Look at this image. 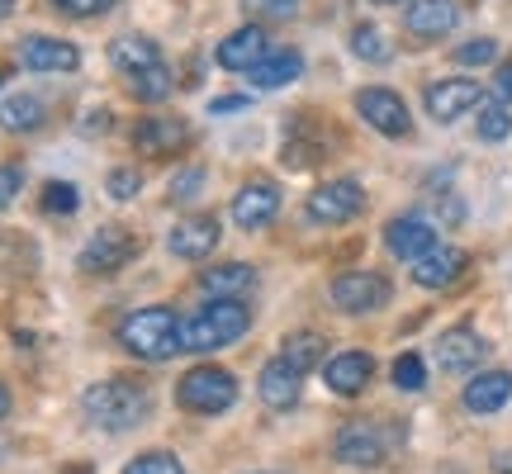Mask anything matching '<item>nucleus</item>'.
Here are the masks:
<instances>
[{
    "instance_id": "20",
    "label": "nucleus",
    "mask_w": 512,
    "mask_h": 474,
    "mask_svg": "<svg viewBox=\"0 0 512 474\" xmlns=\"http://www.w3.org/2000/svg\"><path fill=\"white\" fill-rule=\"evenodd\" d=\"M252 290H256V266H247V261H223V266H209L200 275L204 299H247Z\"/></svg>"
},
{
    "instance_id": "37",
    "label": "nucleus",
    "mask_w": 512,
    "mask_h": 474,
    "mask_svg": "<svg viewBox=\"0 0 512 474\" xmlns=\"http://www.w3.org/2000/svg\"><path fill=\"white\" fill-rule=\"evenodd\" d=\"M62 15H76V19H91V15H105V10H114L119 0H53Z\"/></svg>"
},
{
    "instance_id": "5",
    "label": "nucleus",
    "mask_w": 512,
    "mask_h": 474,
    "mask_svg": "<svg viewBox=\"0 0 512 474\" xmlns=\"http://www.w3.org/2000/svg\"><path fill=\"white\" fill-rule=\"evenodd\" d=\"M332 304H337V309L342 313H356V318H361V313H375V309H384V304H389V280H384L380 271H347V275H337V280H332Z\"/></svg>"
},
{
    "instance_id": "28",
    "label": "nucleus",
    "mask_w": 512,
    "mask_h": 474,
    "mask_svg": "<svg viewBox=\"0 0 512 474\" xmlns=\"http://www.w3.org/2000/svg\"><path fill=\"white\" fill-rule=\"evenodd\" d=\"M133 86V100H143V105H162V100H171V91H176V76H171V67H147V72H138V76H128Z\"/></svg>"
},
{
    "instance_id": "17",
    "label": "nucleus",
    "mask_w": 512,
    "mask_h": 474,
    "mask_svg": "<svg viewBox=\"0 0 512 474\" xmlns=\"http://www.w3.org/2000/svg\"><path fill=\"white\" fill-rule=\"evenodd\" d=\"M484 356H489V347L475 328H446L437 337V365L446 375H470L475 365H484Z\"/></svg>"
},
{
    "instance_id": "29",
    "label": "nucleus",
    "mask_w": 512,
    "mask_h": 474,
    "mask_svg": "<svg viewBox=\"0 0 512 474\" xmlns=\"http://www.w3.org/2000/svg\"><path fill=\"white\" fill-rule=\"evenodd\" d=\"M475 133H479V143H503V138L512 133L508 105H498V100H479V124H475Z\"/></svg>"
},
{
    "instance_id": "18",
    "label": "nucleus",
    "mask_w": 512,
    "mask_h": 474,
    "mask_svg": "<svg viewBox=\"0 0 512 474\" xmlns=\"http://www.w3.org/2000/svg\"><path fill=\"white\" fill-rule=\"evenodd\" d=\"M266 53H271L266 29H261V24H242V29H233V34L214 48V62H219L223 72H252Z\"/></svg>"
},
{
    "instance_id": "42",
    "label": "nucleus",
    "mask_w": 512,
    "mask_h": 474,
    "mask_svg": "<svg viewBox=\"0 0 512 474\" xmlns=\"http://www.w3.org/2000/svg\"><path fill=\"white\" fill-rule=\"evenodd\" d=\"M5 413H10V389L0 384V418H5Z\"/></svg>"
},
{
    "instance_id": "1",
    "label": "nucleus",
    "mask_w": 512,
    "mask_h": 474,
    "mask_svg": "<svg viewBox=\"0 0 512 474\" xmlns=\"http://www.w3.org/2000/svg\"><path fill=\"white\" fill-rule=\"evenodd\" d=\"M252 328V309L247 299H209L200 313H190L181 323V347L195 351V356H209V351H223L242 342Z\"/></svg>"
},
{
    "instance_id": "19",
    "label": "nucleus",
    "mask_w": 512,
    "mask_h": 474,
    "mask_svg": "<svg viewBox=\"0 0 512 474\" xmlns=\"http://www.w3.org/2000/svg\"><path fill=\"white\" fill-rule=\"evenodd\" d=\"M456 19V0H408V10H403V24L413 38H446L456 29Z\"/></svg>"
},
{
    "instance_id": "33",
    "label": "nucleus",
    "mask_w": 512,
    "mask_h": 474,
    "mask_svg": "<svg viewBox=\"0 0 512 474\" xmlns=\"http://www.w3.org/2000/svg\"><path fill=\"white\" fill-rule=\"evenodd\" d=\"M76 204H81V190L67 181H48L43 185V209L48 214H76Z\"/></svg>"
},
{
    "instance_id": "45",
    "label": "nucleus",
    "mask_w": 512,
    "mask_h": 474,
    "mask_svg": "<svg viewBox=\"0 0 512 474\" xmlns=\"http://www.w3.org/2000/svg\"><path fill=\"white\" fill-rule=\"evenodd\" d=\"M375 5H408V0H375Z\"/></svg>"
},
{
    "instance_id": "22",
    "label": "nucleus",
    "mask_w": 512,
    "mask_h": 474,
    "mask_svg": "<svg viewBox=\"0 0 512 474\" xmlns=\"http://www.w3.org/2000/svg\"><path fill=\"white\" fill-rule=\"evenodd\" d=\"M185 138H190V133H185L181 119H143V124L133 128V147H138L143 157H171Z\"/></svg>"
},
{
    "instance_id": "32",
    "label": "nucleus",
    "mask_w": 512,
    "mask_h": 474,
    "mask_svg": "<svg viewBox=\"0 0 512 474\" xmlns=\"http://www.w3.org/2000/svg\"><path fill=\"white\" fill-rule=\"evenodd\" d=\"M124 474H185V470H181V460L171 456V451H143V456L128 460Z\"/></svg>"
},
{
    "instance_id": "43",
    "label": "nucleus",
    "mask_w": 512,
    "mask_h": 474,
    "mask_svg": "<svg viewBox=\"0 0 512 474\" xmlns=\"http://www.w3.org/2000/svg\"><path fill=\"white\" fill-rule=\"evenodd\" d=\"M10 10H15V0H0V19H10Z\"/></svg>"
},
{
    "instance_id": "38",
    "label": "nucleus",
    "mask_w": 512,
    "mask_h": 474,
    "mask_svg": "<svg viewBox=\"0 0 512 474\" xmlns=\"http://www.w3.org/2000/svg\"><path fill=\"white\" fill-rule=\"evenodd\" d=\"M19 185H24V171L19 166H0V209H10V200H19Z\"/></svg>"
},
{
    "instance_id": "24",
    "label": "nucleus",
    "mask_w": 512,
    "mask_h": 474,
    "mask_svg": "<svg viewBox=\"0 0 512 474\" xmlns=\"http://www.w3.org/2000/svg\"><path fill=\"white\" fill-rule=\"evenodd\" d=\"M299 72H304V57L294 53V48H271V53L252 67V86L256 91H280V86H290Z\"/></svg>"
},
{
    "instance_id": "8",
    "label": "nucleus",
    "mask_w": 512,
    "mask_h": 474,
    "mask_svg": "<svg viewBox=\"0 0 512 474\" xmlns=\"http://www.w3.org/2000/svg\"><path fill=\"white\" fill-rule=\"evenodd\" d=\"M356 114L375 133H384V138H408V128H413V114L403 105V95L384 91V86H366V91L356 95Z\"/></svg>"
},
{
    "instance_id": "35",
    "label": "nucleus",
    "mask_w": 512,
    "mask_h": 474,
    "mask_svg": "<svg viewBox=\"0 0 512 474\" xmlns=\"http://www.w3.org/2000/svg\"><path fill=\"white\" fill-rule=\"evenodd\" d=\"M456 62L460 67H489V62H498V43L494 38H470L456 48Z\"/></svg>"
},
{
    "instance_id": "36",
    "label": "nucleus",
    "mask_w": 512,
    "mask_h": 474,
    "mask_svg": "<svg viewBox=\"0 0 512 474\" xmlns=\"http://www.w3.org/2000/svg\"><path fill=\"white\" fill-rule=\"evenodd\" d=\"M200 185H204V166H185L181 176L171 181V200H176V204L195 200V195H200Z\"/></svg>"
},
{
    "instance_id": "27",
    "label": "nucleus",
    "mask_w": 512,
    "mask_h": 474,
    "mask_svg": "<svg viewBox=\"0 0 512 474\" xmlns=\"http://www.w3.org/2000/svg\"><path fill=\"white\" fill-rule=\"evenodd\" d=\"M43 119H48V105L38 95H15L0 105V124L10 133H34V128H43Z\"/></svg>"
},
{
    "instance_id": "21",
    "label": "nucleus",
    "mask_w": 512,
    "mask_h": 474,
    "mask_svg": "<svg viewBox=\"0 0 512 474\" xmlns=\"http://www.w3.org/2000/svg\"><path fill=\"white\" fill-rule=\"evenodd\" d=\"M299 389H304V375L294 370L290 361H271L261 365V380H256V394H261V403L266 408H275V413H285V408H294L299 403Z\"/></svg>"
},
{
    "instance_id": "12",
    "label": "nucleus",
    "mask_w": 512,
    "mask_h": 474,
    "mask_svg": "<svg viewBox=\"0 0 512 474\" xmlns=\"http://www.w3.org/2000/svg\"><path fill=\"white\" fill-rule=\"evenodd\" d=\"M275 214H280V190L271 181H247L233 195V223L242 233H256V228H271Z\"/></svg>"
},
{
    "instance_id": "31",
    "label": "nucleus",
    "mask_w": 512,
    "mask_h": 474,
    "mask_svg": "<svg viewBox=\"0 0 512 474\" xmlns=\"http://www.w3.org/2000/svg\"><path fill=\"white\" fill-rule=\"evenodd\" d=\"M394 384H399L403 394H418V389H427V365H422L418 351H403L399 361H394Z\"/></svg>"
},
{
    "instance_id": "40",
    "label": "nucleus",
    "mask_w": 512,
    "mask_h": 474,
    "mask_svg": "<svg viewBox=\"0 0 512 474\" xmlns=\"http://www.w3.org/2000/svg\"><path fill=\"white\" fill-rule=\"evenodd\" d=\"M247 5H261L271 19H290L294 15V0H247Z\"/></svg>"
},
{
    "instance_id": "4",
    "label": "nucleus",
    "mask_w": 512,
    "mask_h": 474,
    "mask_svg": "<svg viewBox=\"0 0 512 474\" xmlns=\"http://www.w3.org/2000/svg\"><path fill=\"white\" fill-rule=\"evenodd\" d=\"M176 403H181L185 413H200V418L228 413L238 403V375L223 370V365H195L176 384Z\"/></svg>"
},
{
    "instance_id": "9",
    "label": "nucleus",
    "mask_w": 512,
    "mask_h": 474,
    "mask_svg": "<svg viewBox=\"0 0 512 474\" xmlns=\"http://www.w3.org/2000/svg\"><path fill=\"white\" fill-rule=\"evenodd\" d=\"M361 209H366V190H361V181H328L309 195V219L328 223V228L351 223Z\"/></svg>"
},
{
    "instance_id": "34",
    "label": "nucleus",
    "mask_w": 512,
    "mask_h": 474,
    "mask_svg": "<svg viewBox=\"0 0 512 474\" xmlns=\"http://www.w3.org/2000/svg\"><path fill=\"white\" fill-rule=\"evenodd\" d=\"M105 185H110V200H138L143 195V171L138 166H114Z\"/></svg>"
},
{
    "instance_id": "14",
    "label": "nucleus",
    "mask_w": 512,
    "mask_h": 474,
    "mask_svg": "<svg viewBox=\"0 0 512 474\" xmlns=\"http://www.w3.org/2000/svg\"><path fill=\"white\" fill-rule=\"evenodd\" d=\"M19 62L29 72H76L81 67V48L67 38H48V34H29L19 43Z\"/></svg>"
},
{
    "instance_id": "46",
    "label": "nucleus",
    "mask_w": 512,
    "mask_h": 474,
    "mask_svg": "<svg viewBox=\"0 0 512 474\" xmlns=\"http://www.w3.org/2000/svg\"><path fill=\"white\" fill-rule=\"evenodd\" d=\"M261 474H266V470H261Z\"/></svg>"
},
{
    "instance_id": "26",
    "label": "nucleus",
    "mask_w": 512,
    "mask_h": 474,
    "mask_svg": "<svg viewBox=\"0 0 512 474\" xmlns=\"http://www.w3.org/2000/svg\"><path fill=\"white\" fill-rule=\"evenodd\" d=\"M280 361H290L299 375H309V370H323L328 361V337L323 332H290L285 337V347H280Z\"/></svg>"
},
{
    "instance_id": "39",
    "label": "nucleus",
    "mask_w": 512,
    "mask_h": 474,
    "mask_svg": "<svg viewBox=\"0 0 512 474\" xmlns=\"http://www.w3.org/2000/svg\"><path fill=\"white\" fill-rule=\"evenodd\" d=\"M494 100L498 105H512V62H503L494 76Z\"/></svg>"
},
{
    "instance_id": "7",
    "label": "nucleus",
    "mask_w": 512,
    "mask_h": 474,
    "mask_svg": "<svg viewBox=\"0 0 512 474\" xmlns=\"http://www.w3.org/2000/svg\"><path fill=\"white\" fill-rule=\"evenodd\" d=\"M133 256H138V237L128 233V228H100V233L81 247V271L114 275V271H124Z\"/></svg>"
},
{
    "instance_id": "30",
    "label": "nucleus",
    "mask_w": 512,
    "mask_h": 474,
    "mask_svg": "<svg viewBox=\"0 0 512 474\" xmlns=\"http://www.w3.org/2000/svg\"><path fill=\"white\" fill-rule=\"evenodd\" d=\"M351 53L361 57V62H389V38L375 24H356L351 29Z\"/></svg>"
},
{
    "instance_id": "3",
    "label": "nucleus",
    "mask_w": 512,
    "mask_h": 474,
    "mask_svg": "<svg viewBox=\"0 0 512 474\" xmlns=\"http://www.w3.org/2000/svg\"><path fill=\"white\" fill-rule=\"evenodd\" d=\"M81 408H86V418H91L95 427H105V432H133L147 413V389L133 380H100L86 389Z\"/></svg>"
},
{
    "instance_id": "41",
    "label": "nucleus",
    "mask_w": 512,
    "mask_h": 474,
    "mask_svg": "<svg viewBox=\"0 0 512 474\" xmlns=\"http://www.w3.org/2000/svg\"><path fill=\"white\" fill-rule=\"evenodd\" d=\"M247 110V100L242 95H223V100H209V114H238Z\"/></svg>"
},
{
    "instance_id": "2",
    "label": "nucleus",
    "mask_w": 512,
    "mask_h": 474,
    "mask_svg": "<svg viewBox=\"0 0 512 474\" xmlns=\"http://www.w3.org/2000/svg\"><path fill=\"white\" fill-rule=\"evenodd\" d=\"M119 342H124L128 356H138V361H152L162 365L171 361L181 347V318L176 309H166V304H152V309H133L119 323Z\"/></svg>"
},
{
    "instance_id": "23",
    "label": "nucleus",
    "mask_w": 512,
    "mask_h": 474,
    "mask_svg": "<svg viewBox=\"0 0 512 474\" xmlns=\"http://www.w3.org/2000/svg\"><path fill=\"white\" fill-rule=\"evenodd\" d=\"M460 399H465L470 413H498L512 399V375L508 370H484V375H475V380L465 384Z\"/></svg>"
},
{
    "instance_id": "11",
    "label": "nucleus",
    "mask_w": 512,
    "mask_h": 474,
    "mask_svg": "<svg viewBox=\"0 0 512 474\" xmlns=\"http://www.w3.org/2000/svg\"><path fill=\"white\" fill-rule=\"evenodd\" d=\"M323 380H328L332 394L356 399V394H366L370 380H375V361H370V351H337V356L323 361Z\"/></svg>"
},
{
    "instance_id": "44",
    "label": "nucleus",
    "mask_w": 512,
    "mask_h": 474,
    "mask_svg": "<svg viewBox=\"0 0 512 474\" xmlns=\"http://www.w3.org/2000/svg\"><path fill=\"white\" fill-rule=\"evenodd\" d=\"M498 474H512V456H503V460H498Z\"/></svg>"
},
{
    "instance_id": "13",
    "label": "nucleus",
    "mask_w": 512,
    "mask_h": 474,
    "mask_svg": "<svg viewBox=\"0 0 512 474\" xmlns=\"http://www.w3.org/2000/svg\"><path fill=\"white\" fill-rule=\"evenodd\" d=\"M465 266H470V256L460 252V247L437 242L432 252H422L418 261H413V285H422V290H446V285H456L460 275H465Z\"/></svg>"
},
{
    "instance_id": "25",
    "label": "nucleus",
    "mask_w": 512,
    "mask_h": 474,
    "mask_svg": "<svg viewBox=\"0 0 512 474\" xmlns=\"http://www.w3.org/2000/svg\"><path fill=\"white\" fill-rule=\"evenodd\" d=\"M110 62L124 76H138V72H147V67H157V62H162V53H157V43H152V38L124 34V38H114V43H110Z\"/></svg>"
},
{
    "instance_id": "15",
    "label": "nucleus",
    "mask_w": 512,
    "mask_h": 474,
    "mask_svg": "<svg viewBox=\"0 0 512 474\" xmlns=\"http://www.w3.org/2000/svg\"><path fill=\"white\" fill-rule=\"evenodd\" d=\"M223 237V223L214 214H185L176 228H171V256L181 261H204V256L219 247Z\"/></svg>"
},
{
    "instance_id": "10",
    "label": "nucleus",
    "mask_w": 512,
    "mask_h": 474,
    "mask_svg": "<svg viewBox=\"0 0 512 474\" xmlns=\"http://www.w3.org/2000/svg\"><path fill=\"white\" fill-rule=\"evenodd\" d=\"M332 456L342 465H356V470H375L384 460V437L375 422H347L337 441H332Z\"/></svg>"
},
{
    "instance_id": "6",
    "label": "nucleus",
    "mask_w": 512,
    "mask_h": 474,
    "mask_svg": "<svg viewBox=\"0 0 512 474\" xmlns=\"http://www.w3.org/2000/svg\"><path fill=\"white\" fill-rule=\"evenodd\" d=\"M479 100H484V86L470 81V76H446V81H432L427 95H422V105H427V114H432L437 124H456L460 114L479 110Z\"/></svg>"
},
{
    "instance_id": "16",
    "label": "nucleus",
    "mask_w": 512,
    "mask_h": 474,
    "mask_svg": "<svg viewBox=\"0 0 512 474\" xmlns=\"http://www.w3.org/2000/svg\"><path fill=\"white\" fill-rule=\"evenodd\" d=\"M384 247L399 256V261L413 266L422 252H432V247H437V228L422 219V214H399V219L384 223Z\"/></svg>"
}]
</instances>
